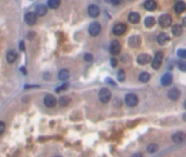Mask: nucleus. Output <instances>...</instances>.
I'll list each match as a JSON object with an SVG mask.
<instances>
[{"mask_svg":"<svg viewBox=\"0 0 186 157\" xmlns=\"http://www.w3.org/2000/svg\"><path fill=\"white\" fill-rule=\"evenodd\" d=\"M118 80L120 82H123V81L125 80V73H124L123 70H120V71L118 72Z\"/></svg>","mask_w":186,"mask_h":157,"instance_id":"obj_29","label":"nucleus"},{"mask_svg":"<svg viewBox=\"0 0 186 157\" xmlns=\"http://www.w3.org/2000/svg\"><path fill=\"white\" fill-rule=\"evenodd\" d=\"M21 70H22V72H23V73L25 74V73H26V72H25V69H24V68H21Z\"/></svg>","mask_w":186,"mask_h":157,"instance_id":"obj_39","label":"nucleus"},{"mask_svg":"<svg viewBox=\"0 0 186 157\" xmlns=\"http://www.w3.org/2000/svg\"><path fill=\"white\" fill-rule=\"evenodd\" d=\"M20 49L24 50V43L23 42H21V44H20Z\"/></svg>","mask_w":186,"mask_h":157,"instance_id":"obj_37","label":"nucleus"},{"mask_svg":"<svg viewBox=\"0 0 186 157\" xmlns=\"http://www.w3.org/2000/svg\"><path fill=\"white\" fill-rule=\"evenodd\" d=\"M125 104L129 107H135L136 105L138 104V97L136 94L129 93L125 96Z\"/></svg>","mask_w":186,"mask_h":157,"instance_id":"obj_1","label":"nucleus"},{"mask_svg":"<svg viewBox=\"0 0 186 157\" xmlns=\"http://www.w3.org/2000/svg\"><path fill=\"white\" fill-rule=\"evenodd\" d=\"M87 11H88V14L92 18H97L99 15V13H100V9L96 4H90L89 7H88V9H87Z\"/></svg>","mask_w":186,"mask_h":157,"instance_id":"obj_10","label":"nucleus"},{"mask_svg":"<svg viewBox=\"0 0 186 157\" xmlns=\"http://www.w3.org/2000/svg\"><path fill=\"white\" fill-rule=\"evenodd\" d=\"M112 32H113L114 35H122V34H124L126 32V25L123 24V23H119V24L114 25Z\"/></svg>","mask_w":186,"mask_h":157,"instance_id":"obj_7","label":"nucleus"},{"mask_svg":"<svg viewBox=\"0 0 186 157\" xmlns=\"http://www.w3.org/2000/svg\"><path fill=\"white\" fill-rule=\"evenodd\" d=\"M180 96H181V92H180V89H175V87H173V89H171L170 91L168 92V97L170 98L171 100H177L180 98Z\"/></svg>","mask_w":186,"mask_h":157,"instance_id":"obj_9","label":"nucleus"},{"mask_svg":"<svg viewBox=\"0 0 186 157\" xmlns=\"http://www.w3.org/2000/svg\"><path fill=\"white\" fill-rule=\"evenodd\" d=\"M47 6L45 4H38V6H36V9H35V12L37 15H39V17H44V15L47 13Z\"/></svg>","mask_w":186,"mask_h":157,"instance_id":"obj_17","label":"nucleus"},{"mask_svg":"<svg viewBox=\"0 0 186 157\" xmlns=\"http://www.w3.org/2000/svg\"><path fill=\"white\" fill-rule=\"evenodd\" d=\"M44 103H45V105H46L47 107L51 108V107H54V106H56V104H57V99H56V97H54V95L48 94V95H46V97H45Z\"/></svg>","mask_w":186,"mask_h":157,"instance_id":"obj_6","label":"nucleus"},{"mask_svg":"<svg viewBox=\"0 0 186 157\" xmlns=\"http://www.w3.org/2000/svg\"><path fill=\"white\" fill-rule=\"evenodd\" d=\"M69 86V84H64V85H62V86H60L59 89H57V92H60V91H63V89H65L67 87Z\"/></svg>","mask_w":186,"mask_h":157,"instance_id":"obj_35","label":"nucleus"},{"mask_svg":"<svg viewBox=\"0 0 186 157\" xmlns=\"http://www.w3.org/2000/svg\"><path fill=\"white\" fill-rule=\"evenodd\" d=\"M69 103H70V98L68 96H61L59 99V104L62 106H67V105H69Z\"/></svg>","mask_w":186,"mask_h":157,"instance_id":"obj_28","label":"nucleus"},{"mask_svg":"<svg viewBox=\"0 0 186 157\" xmlns=\"http://www.w3.org/2000/svg\"><path fill=\"white\" fill-rule=\"evenodd\" d=\"M177 56L186 59V49H180L179 51H177Z\"/></svg>","mask_w":186,"mask_h":157,"instance_id":"obj_32","label":"nucleus"},{"mask_svg":"<svg viewBox=\"0 0 186 157\" xmlns=\"http://www.w3.org/2000/svg\"><path fill=\"white\" fill-rule=\"evenodd\" d=\"M144 7L148 11H154L157 8V2L155 0H146L145 4H144Z\"/></svg>","mask_w":186,"mask_h":157,"instance_id":"obj_16","label":"nucleus"},{"mask_svg":"<svg viewBox=\"0 0 186 157\" xmlns=\"http://www.w3.org/2000/svg\"><path fill=\"white\" fill-rule=\"evenodd\" d=\"M99 99L101 103L107 104L111 99V92L108 89H101L99 92Z\"/></svg>","mask_w":186,"mask_h":157,"instance_id":"obj_2","label":"nucleus"},{"mask_svg":"<svg viewBox=\"0 0 186 157\" xmlns=\"http://www.w3.org/2000/svg\"><path fill=\"white\" fill-rule=\"evenodd\" d=\"M150 61H151V57L147 54H142L137 57V62L140 64H142V66H143V64L149 63Z\"/></svg>","mask_w":186,"mask_h":157,"instance_id":"obj_14","label":"nucleus"},{"mask_svg":"<svg viewBox=\"0 0 186 157\" xmlns=\"http://www.w3.org/2000/svg\"><path fill=\"white\" fill-rule=\"evenodd\" d=\"M183 119H184V120L186 121V115H184V117H183Z\"/></svg>","mask_w":186,"mask_h":157,"instance_id":"obj_40","label":"nucleus"},{"mask_svg":"<svg viewBox=\"0 0 186 157\" xmlns=\"http://www.w3.org/2000/svg\"><path fill=\"white\" fill-rule=\"evenodd\" d=\"M177 67H179V69L181 70V71L186 72V62H184V61H180L179 63H177Z\"/></svg>","mask_w":186,"mask_h":157,"instance_id":"obj_30","label":"nucleus"},{"mask_svg":"<svg viewBox=\"0 0 186 157\" xmlns=\"http://www.w3.org/2000/svg\"><path fill=\"white\" fill-rule=\"evenodd\" d=\"M60 6V0H48V7L50 9H57Z\"/></svg>","mask_w":186,"mask_h":157,"instance_id":"obj_25","label":"nucleus"},{"mask_svg":"<svg viewBox=\"0 0 186 157\" xmlns=\"http://www.w3.org/2000/svg\"><path fill=\"white\" fill-rule=\"evenodd\" d=\"M185 139H186V134L184 132H181V131L174 133L172 135V141L175 143H182Z\"/></svg>","mask_w":186,"mask_h":157,"instance_id":"obj_13","label":"nucleus"},{"mask_svg":"<svg viewBox=\"0 0 186 157\" xmlns=\"http://www.w3.org/2000/svg\"><path fill=\"white\" fill-rule=\"evenodd\" d=\"M140 81L142 83H147L149 80H150V74L149 73H147V72H143V73H140Z\"/></svg>","mask_w":186,"mask_h":157,"instance_id":"obj_24","label":"nucleus"},{"mask_svg":"<svg viewBox=\"0 0 186 157\" xmlns=\"http://www.w3.org/2000/svg\"><path fill=\"white\" fill-rule=\"evenodd\" d=\"M101 31V25L98 22H94L89 25L88 27V33L90 34V36H97Z\"/></svg>","mask_w":186,"mask_h":157,"instance_id":"obj_4","label":"nucleus"},{"mask_svg":"<svg viewBox=\"0 0 186 157\" xmlns=\"http://www.w3.org/2000/svg\"><path fill=\"white\" fill-rule=\"evenodd\" d=\"M93 59H94V57L92 54H88V53H87V54L84 55V60H85L86 62H92Z\"/></svg>","mask_w":186,"mask_h":157,"instance_id":"obj_31","label":"nucleus"},{"mask_svg":"<svg viewBox=\"0 0 186 157\" xmlns=\"http://www.w3.org/2000/svg\"><path fill=\"white\" fill-rule=\"evenodd\" d=\"M106 2H111V0H104Z\"/></svg>","mask_w":186,"mask_h":157,"instance_id":"obj_41","label":"nucleus"},{"mask_svg":"<svg viewBox=\"0 0 186 157\" xmlns=\"http://www.w3.org/2000/svg\"><path fill=\"white\" fill-rule=\"evenodd\" d=\"M120 51H121V45H120V43L117 42V40H113L110 45V53L113 56H117V55L120 54Z\"/></svg>","mask_w":186,"mask_h":157,"instance_id":"obj_8","label":"nucleus"},{"mask_svg":"<svg viewBox=\"0 0 186 157\" xmlns=\"http://www.w3.org/2000/svg\"><path fill=\"white\" fill-rule=\"evenodd\" d=\"M183 25H184V26H186V17L183 19Z\"/></svg>","mask_w":186,"mask_h":157,"instance_id":"obj_38","label":"nucleus"},{"mask_svg":"<svg viewBox=\"0 0 186 157\" xmlns=\"http://www.w3.org/2000/svg\"><path fill=\"white\" fill-rule=\"evenodd\" d=\"M173 81V76H172L171 73H165V74L162 75V78H161V84L163 86H168L170 85Z\"/></svg>","mask_w":186,"mask_h":157,"instance_id":"obj_15","label":"nucleus"},{"mask_svg":"<svg viewBox=\"0 0 186 157\" xmlns=\"http://www.w3.org/2000/svg\"><path fill=\"white\" fill-rule=\"evenodd\" d=\"M25 22L29 25H34L37 22V14L34 12H29L25 15Z\"/></svg>","mask_w":186,"mask_h":157,"instance_id":"obj_12","label":"nucleus"},{"mask_svg":"<svg viewBox=\"0 0 186 157\" xmlns=\"http://www.w3.org/2000/svg\"><path fill=\"white\" fill-rule=\"evenodd\" d=\"M124 0H111V4H113V6H119V4H121Z\"/></svg>","mask_w":186,"mask_h":157,"instance_id":"obj_34","label":"nucleus"},{"mask_svg":"<svg viewBox=\"0 0 186 157\" xmlns=\"http://www.w3.org/2000/svg\"><path fill=\"white\" fill-rule=\"evenodd\" d=\"M172 33L174 36H181L183 33V26L180 24H175L172 26Z\"/></svg>","mask_w":186,"mask_h":157,"instance_id":"obj_23","label":"nucleus"},{"mask_svg":"<svg viewBox=\"0 0 186 157\" xmlns=\"http://www.w3.org/2000/svg\"><path fill=\"white\" fill-rule=\"evenodd\" d=\"M129 21L133 24H136L140 21V15L137 12H131L129 14Z\"/></svg>","mask_w":186,"mask_h":157,"instance_id":"obj_18","label":"nucleus"},{"mask_svg":"<svg viewBox=\"0 0 186 157\" xmlns=\"http://www.w3.org/2000/svg\"><path fill=\"white\" fill-rule=\"evenodd\" d=\"M158 148H159V146H158L157 144H149L148 146H147V152L149 154H152V153H156L158 151Z\"/></svg>","mask_w":186,"mask_h":157,"instance_id":"obj_27","label":"nucleus"},{"mask_svg":"<svg viewBox=\"0 0 186 157\" xmlns=\"http://www.w3.org/2000/svg\"><path fill=\"white\" fill-rule=\"evenodd\" d=\"M174 9H175V11L177 13H183V12L186 10V4L184 1H177L175 4Z\"/></svg>","mask_w":186,"mask_h":157,"instance_id":"obj_20","label":"nucleus"},{"mask_svg":"<svg viewBox=\"0 0 186 157\" xmlns=\"http://www.w3.org/2000/svg\"><path fill=\"white\" fill-rule=\"evenodd\" d=\"M58 78H60V80H62V81L68 80V78H70V72H69V70H67V69H62V70H60L59 73H58Z\"/></svg>","mask_w":186,"mask_h":157,"instance_id":"obj_22","label":"nucleus"},{"mask_svg":"<svg viewBox=\"0 0 186 157\" xmlns=\"http://www.w3.org/2000/svg\"><path fill=\"white\" fill-rule=\"evenodd\" d=\"M155 23H156V21H155V18H152V17H147L145 19V25L147 27H152Z\"/></svg>","mask_w":186,"mask_h":157,"instance_id":"obj_26","label":"nucleus"},{"mask_svg":"<svg viewBox=\"0 0 186 157\" xmlns=\"http://www.w3.org/2000/svg\"><path fill=\"white\" fill-rule=\"evenodd\" d=\"M140 44V37L138 35H133L129 38V45L132 48H137Z\"/></svg>","mask_w":186,"mask_h":157,"instance_id":"obj_11","label":"nucleus"},{"mask_svg":"<svg viewBox=\"0 0 186 157\" xmlns=\"http://www.w3.org/2000/svg\"><path fill=\"white\" fill-rule=\"evenodd\" d=\"M18 58V54L15 53L14 50H10L7 54V61L9 63H13Z\"/></svg>","mask_w":186,"mask_h":157,"instance_id":"obj_21","label":"nucleus"},{"mask_svg":"<svg viewBox=\"0 0 186 157\" xmlns=\"http://www.w3.org/2000/svg\"><path fill=\"white\" fill-rule=\"evenodd\" d=\"M4 130H6V125L2 121H0V135L4 132Z\"/></svg>","mask_w":186,"mask_h":157,"instance_id":"obj_33","label":"nucleus"},{"mask_svg":"<svg viewBox=\"0 0 186 157\" xmlns=\"http://www.w3.org/2000/svg\"><path fill=\"white\" fill-rule=\"evenodd\" d=\"M171 23H172V19L169 14H162L159 18V24L162 27H168V26L171 25Z\"/></svg>","mask_w":186,"mask_h":157,"instance_id":"obj_5","label":"nucleus"},{"mask_svg":"<svg viewBox=\"0 0 186 157\" xmlns=\"http://www.w3.org/2000/svg\"><path fill=\"white\" fill-rule=\"evenodd\" d=\"M169 36L165 34V33H160L157 37V42L158 44H160V45H165V43H168L169 42Z\"/></svg>","mask_w":186,"mask_h":157,"instance_id":"obj_19","label":"nucleus"},{"mask_svg":"<svg viewBox=\"0 0 186 157\" xmlns=\"http://www.w3.org/2000/svg\"><path fill=\"white\" fill-rule=\"evenodd\" d=\"M117 63H118V60L114 59V58H112V59H111V66H112V67H115Z\"/></svg>","mask_w":186,"mask_h":157,"instance_id":"obj_36","label":"nucleus"},{"mask_svg":"<svg viewBox=\"0 0 186 157\" xmlns=\"http://www.w3.org/2000/svg\"><path fill=\"white\" fill-rule=\"evenodd\" d=\"M184 106H185V108H186V100H185V103H184Z\"/></svg>","mask_w":186,"mask_h":157,"instance_id":"obj_42","label":"nucleus"},{"mask_svg":"<svg viewBox=\"0 0 186 157\" xmlns=\"http://www.w3.org/2000/svg\"><path fill=\"white\" fill-rule=\"evenodd\" d=\"M162 58H163V54L161 51H158L155 55V58L152 59V62H151V67L154 69H159L161 67V62H162Z\"/></svg>","mask_w":186,"mask_h":157,"instance_id":"obj_3","label":"nucleus"}]
</instances>
